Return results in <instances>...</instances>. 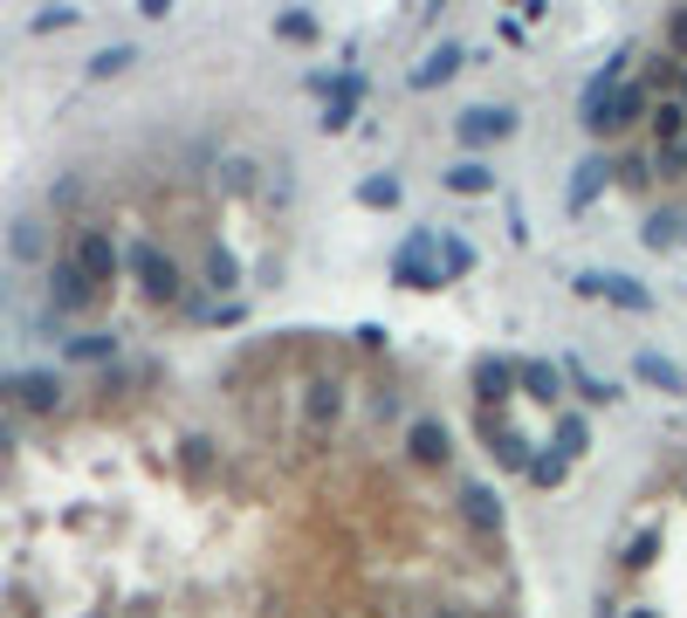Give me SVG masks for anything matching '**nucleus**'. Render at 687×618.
Listing matches in <instances>:
<instances>
[{
	"label": "nucleus",
	"mask_w": 687,
	"mask_h": 618,
	"mask_svg": "<svg viewBox=\"0 0 687 618\" xmlns=\"http://www.w3.org/2000/svg\"><path fill=\"white\" fill-rule=\"evenodd\" d=\"M248 618H530L509 516L454 420L365 337H289L234 371Z\"/></svg>",
	"instance_id": "obj_1"
},
{
	"label": "nucleus",
	"mask_w": 687,
	"mask_h": 618,
	"mask_svg": "<svg viewBox=\"0 0 687 618\" xmlns=\"http://www.w3.org/2000/svg\"><path fill=\"white\" fill-rule=\"evenodd\" d=\"M598 618H687V447L632 481L598 550Z\"/></svg>",
	"instance_id": "obj_2"
},
{
	"label": "nucleus",
	"mask_w": 687,
	"mask_h": 618,
	"mask_svg": "<svg viewBox=\"0 0 687 618\" xmlns=\"http://www.w3.org/2000/svg\"><path fill=\"white\" fill-rule=\"evenodd\" d=\"M49 296H56V310H84L97 288L76 275V262H56V275H49Z\"/></svg>",
	"instance_id": "obj_3"
}]
</instances>
